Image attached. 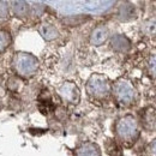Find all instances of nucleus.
Here are the masks:
<instances>
[{
	"instance_id": "obj_18",
	"label": "nucleus",
	"mask_w": 156,
	"mask_h": 156,
	"mask_svg": "<svg viewBox=\"0 0 156 156\" xmlns=\"http://www.w3.org/2000/svg\"><path fill=\"white\" fill-rule=\"evenodd\" d=\"M147 151H148V155L149 156H156V138L153 142L149 143Z\"/></svg>"
},
{
	"instance_id": "obj_14",
	"label": "nucleus",
	"mask_w": 156,
	"mask_h": 156,
	"mask_svg": "<svg viewBox=\"0 0 156 156\" xmlns=\"http://www.w3.org/2000/svg\"><path fill=\"white\" fill-rule=\"evenodd\" d=\"M105 149L109 156H121V147L115 139H107Z\"/></svg>"
},
{
	"instance_id": "obj_8",
	"label": "nucleus",
	"mask_w": 156,
	"mask_h": 156,
	"mask_svg": "<svg viewBox=\"0 0 156 156\" xmlns=\"http://www.w3.org/2000/svg\"><path fill=\"white\" fill-rule=\"evenodd\" d=\"M75 156H102L101 148L94 142H83L73 151Z\"/></svg>"
},
{
	"instance_id": "obj_1",
	"label": "nucleus",
	"mask_w": 156,
	"mask_h": 156,
	"mask_svg": "<svg viewBox=\"0 0 156 156\" xmlns=\"http://www.w3.org/2000/svg\"><path fill=\"white\" fill-rule=\"evenodd\" d=\"M115 140L125 148H131L140 136V125L132 114L122 115L117 120L114 126Z\"/></svg>"
},
{
	"instance_id": "obj_7",
	"label": "nucleus",
	"mask_w": 156,
	"mask_h": 156,
	"mask_svg": "<svg viewBox=\"0 0 156 156\" xmlns=\"http://www.w3.org/2000/svg\"><path fill=\"white\" fill-rule=\"evenodd\" d=\"M109 39V30L106 25L103 24H98V27H95L91 33H90V44L95 46V47H100L102 44H105Z\"/></svg>"
},
{
	"instance_id": "obj_19",
	"label": "nucleus",
	"mask_w": 156,
	"mask_h": 156,
	"mask_svg": "<svg viewBox=\"0 0 156 156\" xmlns=\"http://www.w3.org/2000/svg\"><path fill=\"white\" fill-rule=\"evenodd\" d=\"M154 101H155V103H156V91H155V95H154Z\"/></svg>"
},
{
	"instance_id": "obj_15",
	"label": "nucleus",
	"mask_w": 156,
	"mask_h": 156,
	"mask_svg": "<svg viewBox=\"0 0 156 156\" xmlns=\"http://www.w3.org/2000/svg\"><path fill=\"white\" fill-rule=\"evenodd\" d=\"M12 43V36L9 31L0 29V53L6 52Z\"/></svg>"
},
{
	"instance_id": "obj_10",
	"label": "nucleus",
	"mask_w": 156,
	"mask_h": 156,
	"mask_svg": "<svg viewBox=\"0 0 156 156\" xmlns=\"http://www.w3.org/2000/svg\"><path fill=\"white\" fill-rule=\"evenodd\" d=\"M117 17L121 22H130V20L136 18V9L135 6L129 2V1H124L121 2V5L118 9Z\"/></svg>"
},
{
	"instance_id": "obj_5",
	"label": "nucleus",
	"mask_w": 156,
	"mask_h": 156,
	"mask_svg": "<svg viewBox=\"0 0 156 156\" xmlns=\"http://www.w3.org/2000/svg\"><path fill=\"white\" fill-rule=\"evenodd\" d=\"M57 93L60 98L69 105L77 106L80 101V90L75 82L66 80L61 83L57 89Z\"/></svg>"
},
{
	"instance_id": "obj_17",
	"label": "nucleus",
	"mask_w": 156,
	"mask_h": 156,
	"mask_svg": "<svg viewBox=\"0 0 156 156\" xmlns=\"http://www.w3.org/2000/svg\"><path fill=\"white\" fill-rule=\"evenodd\" d=\"M10 2L9 1H0V18H7L10 13Z\"/></svg>"
},
{
	"instance_id": "obj_3",
	"label": "nucleus",
	"mask_w": 156,
	"mask_h": 156,
	"mask_svg": "<svg viewBox=\"0 0 156 156\" xmlns=\"http://www.w3.org/2000/svg\"><path fill=\"white\" fill-rule=\"evenodd\" d=\"M85 91L94 101H105L112 94L111 80L102 73H93L85 83Z\"/></svg>"
},
{
	"instance_id": "obj_6",
	"label": "nucleus",
	"mask_w": 156,
	"mask_h": 156,
	"mask_svg": "<svg viewBox=\"0 0 156 156\" xmlns=\"http://www.w3.org/2000/svg\"><path fill=\"white\" fill-rule=\"evenodd\" d=\"M139 125L149 132H156V107L147 106L140 111Z\"/></svg>"
},
{
	"instance_id": "obj_16",
	"label": "nucleus",
	"mask_w": 156,
	"mask_h": 156,
	"mask_svg": "<svg viewBox=\"0 0 156 156\" xmlns=\"http://www.w3.org/2000/svg\"><path fill=\"white\" fill-rule=\"evenodd\" d=\"M147 71L149 76L156 80V53L151 54L147 61Z\"/></svg>"
},
{
	"instance_id": "obj_11",
	"label": "nucleus",
	"mask_w": 156,
	"mask_h": 156,
	"mask_svg": "<svg viewBox=\"0 0 156 156\" xmlns=\"http://www.w3.org/2000/svg\"><path fill=\"white\" fill-rule=\"evenodd\" d=\"M39 33L41 37L46 41H54L59 37V30L58 28L53 24L44 23L39 28Z\"/></svg>"
},
{
	"instance_id": "obj_2",
	"label": "nucleus",
	"mask_w": 156,
	"mask_h": 156,
	"mask_svg": "<svg viewBox=\"0 0 156 156\" xmlns=\"http://www.w3.org/2000/svg\"><path fill=\"white\" fill-rule=\"evenodd\" d=\"M11 64L15 73L23 79L34 77L40 67L39 59L28 52H17L13 55Z\"/></svg>"
},
{
	"instance_id": "obj_4",
	"label": "nucleus",
	"mask_w": 156,
	"mask_h": 156,
	"mask_svg": "<svg viewBox=\"0 0 156 156\" xmlns=\"http://www.w3.org/2000/svg\"><path fill=\"white\" fill-rule=\"evenodd\" d=\"M112 94L118 103L122 107H130L137 103L138 91L127 78H119L112 85Z\"/></svg>"
},
{
	"instance_id": "obj_9",
	"label": "nucleus",
	"mask_w": 156,
	"mask_h": 156,
	"mask_svg": "<svg viewBox=\"0 0 156 156\" xmlns=\"http://www.w3.org/2000/svg\"><path fill=\"white\" fill-rule=\"evenodd\" d=\"M111 47L117 53H127L131 49V40L122 34H115L111 37Z\"/></svg>"
},
{
	"instance_id": "obj_12",
	"label": "nucleus",
	"mask_w": 156,
	"mask_h": 156,
	"mask_svg": "<svg viewBox=\"0 0 156 156\" xmlns=\"http://www.w3.org/2000/svg\"><path fill=\"white\" fill-rule=\"evenodd\" d=\"M11 5L12 12L17 18H27L28 16H30L31 7L27 1H13Z\"/></svg>"
},
{
	"instance_id": "obj_13",
	"label": "nucleus",
	"mask_w": 156,
	"mask_h": 156,
	"mask_svg": "<svg viewBox=\"0 0 156 156\" xmlns=\"http://www.w3.org/2000/svg\"><path fill=\"white\" fill-rule=\"evenodd\" d=\"M140 33L147 37L156 36V17H149L140 24Z\"/></svg>"
}]
</instances>
